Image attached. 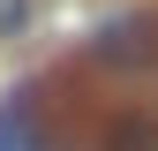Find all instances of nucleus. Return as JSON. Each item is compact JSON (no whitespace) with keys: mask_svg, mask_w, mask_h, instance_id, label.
I'll use <instances>...</instances> for the list:
<instances>
[{"mask_svg":"<svg viewBox=\"0 0 158 151\" xmlns=\"http://www.w3.org/2000/svg\"><path fill=\"white\" fill-rule=\"evenodd\" d=\"M151 45H158V30H151V15H128V23H106L98 30V61L106 68H121V76H135V68H151Z\"/></svg>","mask_w":158,"mask_h":151,"instance_id":"nucleus-1","label":"nucleus"},{"mask_svg":"<svg viewBox=\"0 0 158 151\" xmlns=\"http://www.w3.org/2000/svg\"><path fill=\"white\" fill-rule=\"evenodd\" d=\"M106 151H158V128L143 121V113H128V121H113V136H106Z\"/></svg>","mask_w":158,"mask_h":151,"instance_id":"nucleus-2","label":"nucleus"},{"mask_svg":"<svg viewBox=\"0 0 158 151\" xmlns=\"http://www.w3.org/2000/svg\"><path fill=\"white\" fill-rule=\"evenodd\" d=\"M0 151H30V136H23V98L0 106Z\"/></svg>","mask_w":158,"mask_h":151,"instance_id":"nucleus-3","label":"nucleus"},{"mask_svg":"<svg viewBox=\"0 0 158 151\" xmlns=\"http://www.w3.org/2000/svg\"><path fill=\"white\" fill-rule=\"evenodd\" d=\"M23 23H30V0H0V38H15Z\"/></svg>","mask_w":158,"mask_h":151,"instance_id":"nucleus-4","label":"nucleus"}]
</instances>
